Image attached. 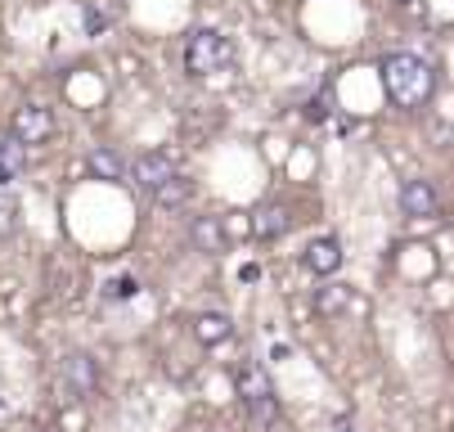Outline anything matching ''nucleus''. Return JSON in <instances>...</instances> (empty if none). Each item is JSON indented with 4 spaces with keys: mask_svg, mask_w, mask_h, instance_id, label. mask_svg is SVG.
Returning <instances> with one entry per match:
<instances>
[{
    "mask_svg": "<svg viewBox=\"0 0 454 432\" xmlns=\"http://www.w3.org/2000/svg\"><path fill=\"white\" fill-rule=\"evenodd\" d=\"M382 90H387V99H392L396 108H423L427 99H432V90H436V77H432V68L423 64L419 54H387L382 59Z\"/></svg>",
    "mask_w": 454,
    "mask_h": 432,
    "instance_id": "obj_1",
    "label": "nucleus"
},
{
    "mask_svg": "<svg viewBox=\"0 0 454 432\" xmlns=\"http://www.w3.org/2000/svg\"><path fill=\"white\" fill-rule=\"evenodd\" d=\"M230 59H234V45L221 32H212V27L189 32V41H184V73L189 77H207V73L225 68Z\"/></svg>",
    "mask_w": 454,
    "mask_h": 432,
    "instance_id": "obj_2",
    "label": "nucleus"
},
{
    "mask_svg": "<svg viewBox=\"0 0 454 432\" xmlns=\"http://www.w3.org/2000/svg\"><path fill=\"white\" fill-rule=\"evenodd\" d=\"M10 136H14L19 145H45V140L54 136V113H50L45 104H23V108H14Z\"/></svg>",
    "mask_w": 454,
    "mask_h": 432,
    "instance_id": "obj_3",
    "label": "nucleus"
},
{
    "mask_svg": "<svg viewBox=\"0 0 454 432\" xmlns=\"http://www.w3.org/2000/svg\"><path fill=\"white\" fill-rule=\"evenodd\" d=\"M59 374H63V388H68L73 397H90L99 388V365H95L90 351H68Z\"/></svg>",
    "mask_w": 454,
    "mask_h": 432,
    "instance_id": "obj_4",
    "label": "nucleus"
},
{
    "mask_svg": "<svg viewBox=\"0 0 454 432\" xmlns=\"http://www.w3.org/2000/svg\"><path fill=\"white\" fill-rule=\"evenodd\" d=\"M342 243L333 239V234H319V239H310L306 243V253H301V262H306V271L310 275H319V279H333L338 271H342Z\"/></svg>",
    "mask_w": 454,
    "mask_h": 432,
    "instance_id": "obj_5",
    "label": "nucleus"
},
{
    "mask_svg": "<svg viewBox=\"0 0 454 432\" xmlns=\"http://www.w3.org/2000/svg\"><path fill=\"white\" fill-rule=\"evenodd\" d=\"M401 212L414 216V221H432L441 212V194L432 180H405L401 185Z\"/></svg>",
    "mask_w": 454,
    "mask_h": 432,
    "instance_id": "obj_6",
    "label": "nucleus"
},
{
    "mask_svg": "<svg viewBox=\"0 0 454 432\" xmlns=\"http://www.w3.org/2000/svg\"><path fill=\"white\" fill-rule=\"evenodd\" d=\"M176 176V167H171V153H140L136 162H131V180L140 185V190H162V185Z\"/></svg>",
    "mask_w": 454,
    "mask_h": 432,
    "instance_id": "obj_7",
    "label": "nucleus"
},
{
    "mask_svg": "<svg viewBox=\"0 0 454 432\" xmlns=\"http://www.w3.org/2000/svg\"><path fill=\"white\" fill-rule=\"evenodd\" d=\"M193 338H199L203 347H221V342H230L234 338V320L225 316V311H203V316H193Z\"/></svg>",
    "mask_w": 454,
    "mask_h": 432,
    "instance_id": "obj_8",
    "label": "nucleus"
},
{
    "mask_svg": "<svg viewBox=\"0 0 454 432\" xmlns=\"http://www.w3.org/2000/svg\"><path fill=\"white\" fill-rule=\"evenodd\" d=\"M189 239H193V248L199 253H225V221L221 216H199L189 225Z\"/></svg>",
    "mask_w": 454,
    "mask_h": 432,
    "instance_id": "obj_9",
    "label": "nucleus"
},
{
    "mask_svg": "<svg viewBox=\"0 0 454 432\" xmlns=\"http://www.w3.org/2000/svg\"><path fill=\"white\" fill-rule=\"evenodd\" d=\"M288 225H293V212L284 203H270V208H262V212L252 216V234L256 239H279Z\"/></svg>",
    "mask_w": 454,
    "mask_h": 432,
    "instance_id": "obj_10",
    "label": "nucleus"
},
{
    "mask_svg": "<svg viewBox=\"0 0 454 432\" xmlns=\"http://www.w3.org/2000/svg\"><path fill=\"white\" fill-rule=\"evenodd\" d=\"M347 306H351V288H347V284L333 279V284L315 288V311H319V316H342Z\"/></svg>",
    "mask_w": 454,
    "mask_h": 432,
    "instance_id": "obj_11",
    "label": "nucleus"
},
{
    "mask_svg": "<svg viewBox=\"0 0 454 432\" xmlns=\"http://www.w3.org/2000/svg\"><path fill=\"white\" fill-rule=\"evenodd\" d=\"M189 194H193V180L176 171V176L162 185V190H153V203H158V208H184V203H189Z\"/></svg>",
    "mask_w": 454,
    "mask_h": 432,
    "instance_id": "obj_12",
    "label": "nucleus"
},
{
    "mask_svg": "<svg viewBox=\"0 0 454 432\" xmlns=\"http://www.w3.org/2000/svg\"><path fill=\"white\" fill-rule=\"evenodd\" d=\"M247 414H252V423L256 428H275L279 423V397L275 392H262V397H247Z\"/></svg>",
    "mask_w": 454,
    "mask_h": 432,
    "instance_id": "obj_13",
    "label": "nucleus"
},
{
    "mask_svg": "<svg viewBox=\"0 0 454 432\" xmlns=\"http://www.w3.org/2000/svg\"><path fill=\"white\" fill-rule=\"evenodd\" d=\"M86 167H90V176H99V180H117V176L126 171V162H121L117 149H95V153L86 158Z\"/></svg>",
    "mask_w": 454,
    "mask_h": 432,
    "instance_id": "obj_14",
    "label": "nucleus"
},
{
    "mask_svg": "<svg viewBox=\"0 0 454 432\" xmlns=\"http://www.w3.org/2000/svg\"><path fill=\"white\" fill-rule=\"evenodd\" d=\"M23 149H27V145H19L14 136H10V140H0V185L14 180V176L23 171Z\"/></svg>",
    "mask_w": 454,
    "mask_h": 432,
    "instance_id": "obj_15",
    "label": "nucleus"
},
{
    "mask_svg": "<svg viewBox=\"0 0 454 432\" xmlns=\"http://www.w3.org/2000/svg\"><path fill=\"white\" fill-rule=\"evenodd\" d=\"M234 383H239V397H243V401H247V397H262V392H270V379H266L256 365H243Z\"/></svg>",
    "mask_w": 454,
    "mask_h": 432,
    "instance_id": "obj_16",
    "label": "nucleus"
},
{
    "mask_svg": "<svg viewBox=\"0 0 454 432\" xmlns=\"http://www.w3.org/2000/svg\"><path fill=\"white\" fill-rule=\"evenodd\" d=\"M136 293H140V279L136 275H117V279L104 284V297L108 302H126V297H136Z\"/></svg>",
    "mask_w": 454,
    "mask_h": 432,
    "instance_id": "obj_17",
    "label": "nucleus"
},
{
    "mask_svg": "<svg viewBox=\"0 0 454 432\" xmlns=\"http://www.w3.org/2000/svg\"><path fill=\"white\" fill-rule=\"evenodd\" d=\"M86 27H90V32H99V27H104V14H95V10H90V14H86Z\"/></svg>",
    "mask_w": 454,
    "mask_h": 432,
    "instance_id": "obj_18",
    "label": "nucleus"
},
{
    "mask_svg": "<svg viewBox=\"0 0 454 432\" xmlns=\"http://www.w3.org/2000/svg\"><path fill=\"white\" fill-rule=\"evenodd\" d=\"M401 5H414V0H401Z\"/></svg>",
    "mask_w": 454,
    "mask_h": 432,
    "instance_id": "obj_19",
    "label": "nucleus"
}]
</instances>
